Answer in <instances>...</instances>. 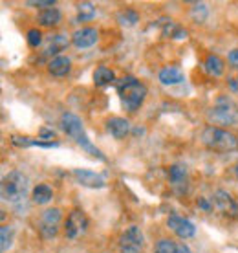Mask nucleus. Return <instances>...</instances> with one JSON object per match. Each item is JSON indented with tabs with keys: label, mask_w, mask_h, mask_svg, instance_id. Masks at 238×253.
<instances>
[{
	"label": "nucleus",
	"mask_w": 238,
	"mask_h": 253,
	"mask_svg": "<svg viewBox=\"0 0 238 253\" xmlns=\"http://www.w3.org/2000/svg\"><path fill=\"white\" fill-rule=\"evenodd\" d=\"M213 202L222 215H226L227 218H238V202L229 191L216 189L213 195Z\"/></svg>",
	"instance_id": "obj_9"
},
{
	"label": "nucleus",
	"mask_w": 238,
	"mask_h": 253,
	"mask_svg": "<svg viewBox=\"0 0 238 253\" xmlns=\"http://www.w3.org/2000/svg\"><path fill=\"white\" fill-rule=\"evenodd\" d=\"M28 191H30V178L26 176L24 172L11 171L2 180V198L13 206L24 202Z\"/></svg>",
	"instance_id": "obj_4"
},
{
	"label": "nucleus",
	"mask_w": 238,
	"mask_h": 253,
	"mask_svg": "<svg viewBox=\"0 0 238 253\" xmlns=\"http://www.w3.org/2000/svg\"><path fill=\"white\" fill-rule=\"evenodd\" d=\"M33 145L42 147V149H55V147H59V143H57V141H40V139H33Z\"/></svg>",
	"instance_id": "obj_32"
},
{
	"label": "nucleus",
	"mask_w": 238,
	"mask_h": 253,
	"mask_svg": "<svg viewBox=\"0 0 238 253\" xmlns=\"http://www.w3.org/2000/svg\"><path fill=\"white\" fill-rule=\"evenodd\" d=\"M116 90H118V95L123 103V107L130 112H136L147 97V86L134 76H125L123 79H118Z\"/></svg>",
	"instance_id": "obj_1"
},
{
	"label": "nucleus",
	"mask_w": 238,
	"mask_h": 253,
	"mask_svg": "<svg viewBox=\"0 0 238 253\" xmlns=\"http://www.w3.org/2000/svg\"><path fill=\"white\" fill-rule=\"evenodd\" d=\"M37 20L42 28H55V26L61 24L63 13H61V9H57V7H48V9H42V11L39 13Z\"/></svg>",
	"instance_id": "obj_17"
},
{
	"label": "nucleus",
	"mask_w": 238,
	"mask_h": 253,
	"mask_svg": "<svg viewBox=\"0 0 238 253\" xmlns=\"http://www.w3.org/2000/svg\"><path fill=\"white\" fill-rule=\"evenodd\" d=\"M169 182L178 193H185L189 185V169L187 165L183 164H174L169 169Z\"/></svg>",
	"instance_id": "obj_12"
},
{
	"label": "nucleus",
	"mask_w": 238,
	"mask_h": 253,
	"mask_svg": "<svg viewBox=\"0 0 238 253\" xmlns=\"http://www.w3.org/2000/svg\"><path fill=\"white\" fill-rule=\"evenodd\" d=\"M74 178L77 180V184L84 185V187H90V189H101V187H105L107 182H105V178L97 174L94 171H88V169H74L72 171Z\"/></svg>",
	"instance_id": "obj_13"
},
{
	"label": "nucleus",
	"mask_w": 238,
	"mask_h": 253,
	"mask_svg": "<svg viewBox=\"0 0 238 253\" xmlns=\"http://www.w3.org/2000/svg\"><path fill=\"white\" fill-rule=\"evenodd\" d=\"M94 83L97 86H108V84H116V74L114 70L107 68V66H99L94 72Z\"/></svg>",
	"instance_id": "obj_21"
},
{
	"label": "nucleus",
	"mask_w": 238,
	"mask_h": 253,
	"mask_svg": "<svg viewBox=\"0 0 238 253\" xmlns=\"http://www.w3.org/2000/svg\"><path fill=\"white\" fill-rule=\"evenodd\" d=\"M95 4L94 2H79L77 4V20L79 22H90L95 17Z\"/></svg>",
	"instance_id": "obj_23"
},
{
	"label": "nucleus",
	"mask_w": 238,
	"mask_h": 253,
	"mask_svg": "<svg viewBox=\"0 0 238 253\" xmlns=\"http://www.w3.org/2000/svg\"><path fill=\"white\" fill-rule=\"evenodd\" d=\"M207 15H209L207 4H203V2H195V4H193V7H191V17H193L195 22H198V24L205 22Z\"/></svg>",
	"instance_id": "obj_26"
},
{
	"label": "nucleus",
	"mask_w": 238,
	"mask_h": 253,
	"mask_svg": "<svg viewBox=\"0 0 238 253\" xmlns=\"http://www.w3.org/2000/svg\"><path fill=\"white\" fill-rule=\"evenodd\" d=\"M227 61H229V64H231L233 68L238 70V48H237V50L229 51V57H227Z\"/></svg>",
	"instance_id": "obj_34"
},
{
	"label": "nucleus",
	"mask_w": 238,
	"mask_h": 253,
	"mask_svg": "<svg viewBox=\"0 0 238 253\" xmlns=\"http://www.w3.org/2000/svg\"><path fill=\"white\" fill-rule=\"evenodd\" d=\"M145 235L138 226L126 228L119 237V253H143Z\"/></svg>",
	"instance_id": "obj_7"
},
{
	"label": "nucleus",
	"mask_w": 238,
	"mask_h": 253,
	"mask_svg": "<svg viewBox=\"0 0 238 253\" xmlns=\"http://www.w3.org/2000/svg\"><path fill=\"white\" fill-rule=\"evenodd\" d=\"M176 253H193L191 252V248L187 246V244H178V250H176Z\"/></svg>",
	"instance_id": "obj_36"
},
{
	"label": "nucleus",
	"mask_w": 238,
	"mask_h": 253,
	"mask_svg": "<svg viewBox=\"0 0 238 253\" xmlns=\"http://www.w3.org/2000/svg\"><path fill=\"white\" fill-rule=\"evenodd\" d=\"M26 39H28V44L32 46V48H39V46L42 44V32L37 30V28H32L28 32V35H26Z\"/></svg>",
	"instance_id": "obj_28"
},
{
	"label": "nucleus",
	"mask_w": 238,
	"mask_h": 253,
	"mask_svg": "<svg viewBox=\"0 0 238 253\" xmlns=\"http://www.w3.org/2000/svg\"><path fill=\"white\" fill-rule=\"evenodd\" d=\"M61 126H63V130L68 134L70 138L76 141L77 145L81 147L82 151L88 152L90 156H94V158H99V160H105V156L101 154V151L97 147L88 139L86 132H84V128H82V121L79 116L72 114V112H64L61 116Z\"/></svg>",
	"instance_id": "obj_2"
},
{
	"label": "nucleus",
	"mask_w": 238,
	"mask_h": 253,
	"mask_svg": "<svg viewBox=\"0 0 238 253\" xmlns=\"http://www.w3.org/2000/svg\"><path fill=\"white\" fill-rule=\"evenodd\" d=\"M196 204H198V208H200L201 211H205V213H211V211H213V206H214L213 198L209 200L207 196H200V198L196 200Z\"/></svg>",
	"instance_id": "obj_30"
},
{
	"label": "nucleus",
	"mask_w": 238,
	"mask_h": 253,
	"mask_svg": "<svg viewBox=\"0 0 238 253\" xmlns=\"http://www.w3.org/2000/svg\"><path fill=\"white\" fill-rule=\"evenodd\" d=\"M26 6L30 7H40V9H48V7H53L55 2L53 0H28Z\"/></svg>",
	"instance_id": "obj_29"
},
{
	"label": "nucleus",
	"mask_w": 238,
	"mask_h": 253,
	"mask_svg": "<svg viewBox=\"0 0 238 253\" xmlns=\"http://www.w3.org/2000/svg\"><path fill=\"white\" fill-rule=\"evenodd\" d=\"M13 239H15V229L11 226H2V229H0V241H2L0 248L4 253L13 246Z\"/></svg>",
	"instance_id": "obj_25"
},
{
	"label": "nucleus",
	"mask_w": 238,
	"mask_h": 253,
	"mask_svg": "<svg viewBox=\"0 0 238 253\" xmlns=\"http://www.w3.org/2000/svg\"><path fill=\"white\" fill-rule=\"evenodd\" d=\"M207 120L213 126H235L238 125V105L227 95H220L214 105L207 110Z\"/></svg>",
	"instance_id": "obj_3"
},
{
	"label": "nucleus",
	"mask_w": 238,
	"mask_h": 253,
	"mask_svg": "<svg viewBox=\"0 0 238 253\" xmlns=\"http://www.w3.org/2000/svg\"><path fill=\"white\" fill-rule=\"evenodd\" d=\"M32 198H33V202H35V204H39V206H44V204L51 202V198H53V191H51L50 185L39 184L37 187H33Z\"/></svg>",
	"instance_id": "obj_22"
},
{
	"label": "nucleus",
	"mask_w": 238,
	"mask_h": 253,
	"mask_svg": "<svg viewBox=\"0 0 238 253\" xmlns=\"http://www.w3.org/2000/svg\"><path fill=\"white\" fill-rule=\"evenodd\" d=\"M203 70L207 72V76L211 77H220L224 76V70H226V64L222 61V57L214 55V53H209L203 61Z\"/></svg>",
	"instance_id": "obj_20"
},
{
	"label": "nucleus",
	"mask_w": 238,
	"mask_h": 253,
	"mask_svg": "<svg viewBox=\"0 0 238 253\" xmlns=\"http://www.w3.org/2000/svg\"><path fill=\"white\" fill-rule=\"evenodd\" d=\"M97 39H99V33H97V30H95V28H90V26H86V28L77 30V32L72 35V42H74V46H76V48H81V50H84V48L94 46L95 42H97Z\"/></svg>",
	"instance_id": "obj_14"
},
{
	"label": "nucleus",
	"mask_w": 238,
	"mask_h": 253,
	"mask_svg": "<svg viewBox=\"0 0 238 253\" xmlns=\"http://www.w3.org/2000/svg\"><path fill=\"white\" fill-rule=\"evenodd\" d=\"M159 28H161V33L165 37L170 39H185L187 37V32L183 30L180 24H176L172 19H159Z\"/></svg>",
	"instance_id": "obj_19"
},
{
	"label": "nucleus",
	"mask_w": 238,
	"mask_h": 253,
	"mask_svg": "<svg viewBox=\"0 0 238 253\" xmlns=\"http://www.w3.org/2000/svg\"><path fill=\"white\" fill-rule=\"evenodd\" d=\"M63 222V213L59 208H48L42 211V215L39 218V233L42 239L50 241V239H55L57 233H59V226Z\"/></svg>",
	"instance_id": "obj_6"
},
{
	"label": "nucleus",
	"mask_w": 238,
	"mask_h": 253,
	"mask_svg": "<svg viewBox=\"0 0 238 253\" xmlns=\"http://www.w3.org/2000/svg\"><path fill=\"white\" fill-rule=\"evenodd\" d=\"M39 138L53 139V138H55V130H51V128H46V126H42V128H40V132H39Z\"/></svg>",
	"instance_id": "obj_33"
},
{
	"label": "nucleus",
	"mask_w": 238,
	"mask_h": 253,
	"mask_svg": "<svg viewBox=\"0 0 238 253\" xmlns=\"http://www.w3.org/2000/svg\"><path fill=\"white\" fill-rule=\"evenodd\" d=\"M107 130L112 134L116 139H123L126 134L130 132V121L125 120V118H119V116L110 118V120L107 121Z\"/></svg>",
	"instance_id": "obj_15"
},
{
	"label": "nucleus",
	"mask_w": 238,
	"mask_h": 253,
	"mask_svg": "<svg viewBox=\"0 0 238 253\" xmlns=\"http://www.w3.org/2000/svg\"><path fill=\"white\" fill-rule=\"evenodd\" d=\"M201 143L216 152H231L238 149V138L226 128L220 126H207L201 132Z\"/></svg>",
	"instance_id": "obj_5"
},
{
	"label": "nucleus",
	"mask_w": 238,
	"mask_h": 253,
	"mask_svg": "<svg viewBox=\"0 0 238 253\" xmlns=\"http://www.w3.org/2000/svg\"><path fill=\"white\" fill-rule=\"evenodd\" d=\"M235 176H237V178H238V164H237V165H235Z\"/></svg>",
	"instance_id": "obj_37"
},
{
	"label": "nucleus",
	"mask_w": 238,
	"mask_h": 253,
	"mask_svg": "<svg viewBox=\"0 0 238 253\" xmlns=\"http://www.w3.org/2000/svg\"><path fill=\"white\" fill-rule=\"evenodd\" d=\"M167 226H169V229H172L180 239H191V237H195V233H196L195 224L191 220H187V218H183V216L176 215V213H172V215L167 218Z\"/></svg>",
	"instance_id": "obj_10"
},
{
	"label": "nucleus",
	"mask_w": 238,
	"mask_h": 253,
	"mask_svg": "<svg viewBox=\"0 0 238 253\" xmlns=\"http://www.w3.org/2000/svg\"><path fill=\"white\" fill-rule=\"evenodd\" d=\"M118 22H119V26H123V28H132V26H136L139 22V13L130 9V7L121 9V11L118 13Z\"/></svg>",
	"instance_id": "obj_24"
},
{
	"label": "nucleus",
	"mask_w": 238,
	"mask_h": 253,
	"mask_svg": "<svg viewBox=\"0 0 238 253\" xmlns=\"http://www.w3.org/2000/svg\"><path fill=\"white\" fill-rule=\"evenodd\" d=\"M70 70H72V61L66 55H59V57L48 61V72H50L51 76L64 77L70 74Z\"/></svg>",
	"instance_id": "obj_18"
},
{
	"label": "nucleus",
	"mask_w": 238,
	"mask_h": 253,
	"mask_svg": "<svg viewBox=\"0 0 238 253\" xmlns=\"http://www.w3.org/2000/svg\"><path fill=\"white\" fill-rule=\"evenodd\" d=\"M88 229V216L84 215V211L81 209H74L72 213L66 218V224H64V235L70 241H76L81 235L86 233Z\"/></svg>",
	"instance_id": "obj_8"
},
{
	"label": "nucleus",
	"mask_w": 238,
	"mask_h": 253,
	"mask_svg": "<svg viewBox=\"0 0 238 253\" xmlns=\"http://www.w3.org/2000/svg\"><path fill=\"white\" fill-rule=\"evenodd\" d=\"M227 84H229V90L233 94H238V77H229Z\"/></svg>",
	"instance_id": "obj_35"
},
{
	"label": "nucleus",
	"mask_w": 238,
	"mask_h": 253,
	"mask_svg": "<svg viewBox=\"0 0 238 253\" xmlns=\"http://www.w3.org/2000/svg\"><path fill=\"white\" fill-rule=\"evenodd\" d=\"M11 143L17 147H32L33 139L26 138V136H11Z\"/></svg>",
	"instance_id": "obj_31"
},
{
	"label": "nucleus",
	"mask_w": 238,
	"mask_h": 253,
	"mask_svg": "<svg viewBox=\"0 0 238 253\" xmlns=\"http://www.w3.org/2000/svg\"><path fill=\"white\" fill-rule=\"evenodd\" d=\"M158 79H159V83L165 84V86L180 84V83L183 81V72H182V68H178V66H165V68L159 70Z\"/></svg>",
	"instance_id": "obj_16"
},
{
	"label": "nucleus",
	"mask_w": 238,
	"mask_h": 253,
	"mask_svg": "<svg viewBox=\"0 0 238 253\" xmlns=\"http://www.w3.org/2000/svg\"><path fill=\"white\" fill-rule=\"evenodd\" d=\"M70 37L68 35H64V33H53V35H50L48 37V44H46V50L42 51V57H50L55 59L59 57V53L63 50H66L70 46Z\"/></svg>",
	"instance_id": "obj_11"
},
{
	"label": "nucleus",
	"mask_w": 238,
	"mask_h": 253,
	"mask_svg": "<svg viewBox=\"0 0 238 253\" xmlns=\"http://www.w3.org/2000/svg\"><path fill=\"white\" fill-rule=\"evenodd\" d=\"M176 250H178V244L170 239H161L154 246V253H176Z\"/></svg>",
	"instance_id": "obj_27"
}]
</instances>
